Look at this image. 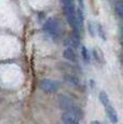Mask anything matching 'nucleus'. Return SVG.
Wrapping results in <instances>:
<instances>
[{
	"label": "nucleus",
	"instance_id": "obj_7",
	"mask_svg": "<svg viewBox=\"0 0 123 124\" xmlns=\"http://www.w3.org/2000/svg\"><path fill=\"white\" fill-rule=\"evenodd\" d=\"M65 81L68 84L72 85V86H78L79 85V79L74 75H65Z\"/></svg>",
	"mask_w": 123,
	"mask_h": 124
},
{
	"label": "nucleus",
	"instance_id": "obj_14",
	"mask_svg": "<svg viewBox=\"0 0 123 124\" xmlns=\"http://www.w3.org/2000/svg\"><path fill=\"white\" fill-rule=\"evenodd\" d=\"M91 124H101L100 122H98V121H93V122H92Z\"/></svg>",
	"mask_w": 123,
	"mask_h": 124
},
{
	"label": "nucleus",
	"instance_id": "obj_13",
	"mask_svg": "<svg viewBox=\"0 0 123 124\" xmlns=\"http://www.w3.org/2000/svg\"><path fill=\"white\" fill-rule=\"evenodd\" d=\"M78 2H79V4H80V8L81 9H83L84 8V3H83V0H77Z\"/></svg>",
	"mask_w": 123,
	"mask_h": 124
},
{
	"label": "nucleus",
	"instance_id": "obj_2",
	"mask_svg": "<svg viewBox=\"0 0 123 124\" xmlns=\"http://www.w3.org/2000/svg\"><path fill=\"white\" fill-rule=\"evenodd\" d=\"M44 30L51 36H53V37H58L62 32L60 22L56 18H53V17L49 18L46 22V24H44Z\"/></svg>",
	"mask_w": 123,
	"mask_h": 124
},
{
	"label": "nucleus",
	"instance_id": "obj_12",
	"mask_svg": "<svg viewBox=\"0 0 123 124\" xmlns=\"http://www.w3.org/2000/svg\"><path fill=\"white\" fill-rule=\"evenodd\" d=\"M81 54H82V56H83L84 62H85V63H89V62H90V54H89V51L86 50V47L82 46V49H81Z\"/></svg>",
	"mask_w": 123,
	"mask_h": 124
},
{
	"label": "nucleus",
	"instance_id": "obj_9",
	"mask_svg": "<svg viewBox=\"0 0 123 124\" xmlns=\"http://www.w3.org/2000/svg\"><path fill=\"white\" fill-rule=\"evenodd\" d=\"M99 101L104 105V107L110 104V99L108 97V95L106 94V92H100V94H99Z\"/></svg>",
	"mask_w": 123,
	"mask_h": 124
},
{
	"label": "nucleus",
	"instance_id": "obj_4",
	"mask_svg": "<svg viewBox=\"0 0 123 124\" xmlns=\"http://www.w3.org/2000/svg\"><path fill=\"white\" fill-rule=\"evenodd\" d=\"M105 110H106V112H107V116H108V118H109L110 122L113 124L117 123L118 122V113H117V111H115V109L112 107V105L109 104V105H107V106H105Z\"/></svg>",
	"mask_w": 123,
	"mask_h": 124
},
{
	"label": "nucleus",
	"instance_id": "obj_5",
	"mask_svg": "<svg viewBox=\"0 0 123 124\" xmlns=\"http://www.w3.org/2000/svg\"><path fill=\"white\" fill-rule=\"evenodd\" d=\"M62 120L64 124H79V119L68 112H64L62 114Z\"/></svg>",
	"mask_w": 123,
	"mask_h": 124
},
{
	"label": "nucleus",
	"instance_id": "obj_11",
	"mask_svg": "<svg viewBox=\"0 0 123 124\" xmlns=\"http://www.w3.org/2000/svg\"><path fill=\"white\" fill-rule=\"evenodd\" d=\"M96 30H97V34L99 35V37H100L103 40H106V34H105V31H104V28L100 24H97V25H96Z\"/></svg>",
	"mask_w": 123,
	"mask_h": 124
},
{
	"label": "nucleus",
	"instance_id": "obj_10",
	"mask_svg": "<svg viewBox=\"0 0 123 124\" xmlns=\"http://www.w3.org/2000/svg\"><path fill=\"white\" fill-rule=\"evenodd\" d=\"M115 10L117 15L119 16L120 18H122L123 17V2L122 1H118L117 3H115Z\"/></svg>",
	"mask_w": 123,
	"mask_h": 124
},
{
	"label": "nucleus",
	"instance_id": "obj_6",
	"mask_svg": "<svg viewBox=\"0 0 123 124\" xmlns=\"http://www.w3.org/2000/svg\"><path fill=\"white\" fill-rule=\"evenodd\" d=\"M64 57H65L66 59H68V61H70V62L77 61V55H76L74 49H71V47H67V49L64 51Z\"/></svg>",
	"mask_w": 123,
	"mask_h": 124
},
{
	"label": "nucleus",
	"instance_id": "obj_3",
	"mask_svg": "<svg viewBox=\"0 0 123 124\" xmlns=\"http://www.w3.org/2000/svg\"><path fill=\"white\" fill-rule=\"evenodd\" d=\"M39 86L46 93H54L58 90L60 85H58V83L56 81L50 80V79H43L39 82Z\"/></svg>",
	"mask_w": 123,
	"mask_h": 124
},
{
	"label": "nucleus",
	"instance_id": "obj_1",
	"mask_svg": "<svg viewBox=\"0 0 123 124\" xmlns=\"http://www.w3.org/2000/svg\"><path fill=\"white\" fill-rule=\"evenodd\" d=\"M58 105H60V108L65 111V112L74 114L79 120L82 119L81 110L74 104V101H72V99L70 97L66 96V95H60L58 96Z\"/></svg>",
	"mask_w": 123,
	"mask_h": 124
},
{
	"label": "nucleus",
	"instance_id": "obj_8",
	"mask_svg": "<svg viewBox=\"0 0 123 124\" xmlns=\"http://www.w3.org/2000/svg\"><path fill=\"white\" fill-rule=\"evenodd\" d=\"M66 44L68 45V47L76 49V47L79 46V39H78L77 37H70V38H68V40L66 41Z\"/></svg>",
	"mask_w": 123,
	"mask_h": 124
}]
</instances>
